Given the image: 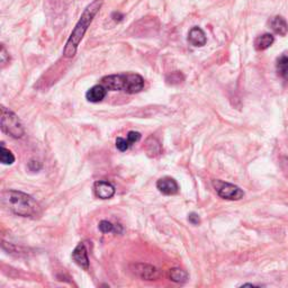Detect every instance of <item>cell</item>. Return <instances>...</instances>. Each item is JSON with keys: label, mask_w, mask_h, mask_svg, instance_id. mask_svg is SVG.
I'll return each instance as SVG.
<instances>
[{"label": "cell", "mask_w": 288, "mask_h": 288, "mask_svg": "<svg viewBox=\"0 0 288 288\" xmlns=\"http://www.w3.org/2000/svg\"><path fill=\"white\" fill-rule=\"evenodd\" d=\"M102 5L101 0H95L90 5L86 8L84 13H82L80 19L77 23L76 27H74L72 33H71L70 37L66 41V44L63 50V54L66 58H72L77 52L79 43L81 42L82 37H84L85 33L88 30L90 24H92L95 16L99 11L100 7Z\"/></svg>", "instance_id": "cell-1"}, {"label": "cell", "mask_w": 288, "mask_h": 288, "mask_svg": "<svg viewBox=\"0 0 288 288\" xmlns=\"http://www.w3.org/2000/svg\"><path fill=\"white\" fill-rule=\"evenodd\" d=\"M1 202L14 214L22 218H32L39 213V205L33 197L18 191L2 192Z\"/></svg>", "instance_id": "cell-2"}, {"label": "cell", "mask_w": 288, "mask_h": 288, "mask_svg": "<svg viewBox=\"0 0 288 288\" xmlns=\"http://www.w3.org/2000/svg\"><path fill=\"white\" fill-rule=\"evenodd\" d=\"M101 85L107 90L125 94H137L144 88V79L137 73L110 74L101 79Z\"/></svg>", "instance_id": "cell-3"}, {"label": "cell", "mask_w": 288, "mask_h": 288, "mask_svg": "<svg viewBox=\"0 0 288 288\" xmlns=\"http://www.w3.org/2000/svg\"><path fill=\"white\" fill-rule=\"evenodd\" d=\"M1 129L14 139H21L25 134V129L18 116L3 106H1Z\"/></svg>", "instance_id": "cell-4"}, {"label": "cell", "mask_w": 288, "mask_h": 288, "mask_svg": "<svg viewBox=\"0 0 288 288\" xmlns=\"http://www.w3.org/2000/svg\"><path fill=\"white\" fill-rule=\"evenodd\" d=\"M215 191L218 192V195L223 199L228 200H239L244 196L243 191L240 187L235 186L233 184L230 183H224V181L218 180L214 183Z\"/></svg>", "instance_id": "cell-5"}, {"label": "cell", "mask_w": 288, "mask_h": 288, "mask_svg": "<svg viewBox=\"0 0 288 288\" xmlns=\"http://www.w3.org/2000/svg\"><path fill=\"white\" fill-rule=\"evenodd\" d=\"M131 270L134 275L145 281H155L159 277V269L148 263H134L131 265Z\"/></svg>", "instance_id": "cell-6"}, {"label": "cell", "mask_w": 288, "mask_h": 288, "mask_svg": "<svg viewBox=\"0 0 288 288\" xmlns=\"http://www.w3.org/2000/svg\"><path fill=\"white\" fill-rule=\"evenodd\" d=\"M94 192L100 199H109L115 195V187L108 181L99 180L94 185Z\"/></svg>", "instance_id": "cell-7"}, {"label": "cell", "mask_w": 288, "mask_h": 288, "mask_svg": "<svg viewBox=\"0 0 288 288\" xmlns=\"http://www.w3.org/2000/svg\"><path fill=\"white\" fill-rule=\"evenodd\" d=\"M157 188L163 195H176L179 192V186L177 181L171 177H163L157 181Z\"/></svg>", "instance_id": "cell-8"}, {"label": "cell", "mask_w": 288, "mask_h": 288, "mask_svg": "<svg viewBox=\"0 0 288 288\" xmlns=\"http://www.w3.org/2000/svg\"><path fill=\"white\" fill-rule=\"evenodd\" d=\"M72 260L77 265L82 268V269L88 270L89 269V259H88V254H87V249L84 243H79L78 246L74 248L72 252Z\"/></svg>", "instance_id": "cell-9"}, {"label": "cell", "mask_w": 288, "mask_h": 288, "mask_svg": "<svg viewBox=\"0 0 288 288\" xmlns=\"http://www.w3.org/2000/svg\"><path fill=\"white\" fill-rule=\"evenodd\" d=\"M188 41L192 45L198 47V46H204L205 44H206L207 38L202 29H199V27H192V29L189 31Z\"/></svg>", "instance_id": "cell-10"}, {"label": "cell", "mask_w": 288, "mask_h": 288, "mask_svg": "<svg viewBox=\"0 0 288 288\" xmlns=\"http://www.w3.org/2000/svg\"><path fill=\"white\" fill-rule=\"evenodd\" d=\"M106 95H107V89L102 85H96L87 92L86 98L90 102H99L104 99Z\"/></svg>", "instance_id": "cell-11"}, {"label": "cell", "mask_w": 288, "mask_h": 288, "mask_svg": "<svg viewBox=\"0 0 288 288\" xmlns=\"http://www.w3.org/2000/svg\"><path fill=\"white\" fill-rule=\"evenodd\" d=\"M270 27L276 34L282 35V36H285L288 32V25L285 19L281 16H276L270 21Z\"/></svg>", "instance_id": "cell-12"}, {"label": "cell", "mask_w": 288, "mask_h": 288, "mask_svg": "<svg viewBox=\"0 0 288 288\" xmlns=\"http://www.w3.org/2000/svg\"><path fill=\"white\" fill-rule=\"evenodd\" d=\"M161 144L160 142L158 141L156 137H149L145 142V151H147L148 156L151 157V158H156L158 156H160L161 153Z\"/></svg>", "instance_id": "cell-13"}, {"label": "cell", "mask_w": 288, "mask_h": 288, "mask_svg": "<svg viewBox=\"0 0 288 288\" xmlns=\"http://www.w3.org/2000/svg\"><path fill=\"white\" fill-rule=\"evenodd\" d=\"M275 41L274 36L271 34H263L260 35L257 38L255 39V47L257 51H265L268 47L273 45Z\"/></svg>", "instance_id": "cell-14"}, {"label": "cell", "mask_w": 288, "mask_h": 288, "mask_svg": "<svg viewBox=\"0 0 288 288\" xmlns=\"http://www.w3.org/2000/svg\"><path fill=\"white\" fill-rule=\"evenodd\" d=\"M276 70H277L278 76L284 80L288 81V57L287 55H282L277 59L276 63Z\"/></svg>", "instance_id": "cell-15"}, {"label": "cell", "mask_w": 288, "mask_h": 288, "mask_svg": "<svg viewBox=\"0 0 288 288\" xmlns=\"http://www.w3.org/2000/svg\"><path fill=\"white\" fill-rule=\"evenodd\" d=\"M169 278L177 284H184L188 281V274L180 268H172L169 270Z\"/></svg>", "instance_id": "cell-16"}, {"label": "cell", "mask_w": 288, "mask_h": 288, "mask_svg": "<svg viewBox=\"0 0 288 288\" xmlns=\"http://www.w3.org/2000/svg\"><path fill=\"white\" fill-rule=\"evenodd\" d=\"M0 161L3 164H13L15 161V157L13 153L3 147V145L1 147V150H0Z\"/></svg>", "instance_id": "cell-17"}, {"label": "cell", "mask_w": 288, "mask_h": 288, "mask_svg": "<svg viewBox=\"0 0 288 288\" xmlns=\"http://www.w3.org/2000/svg\"><path fill=\"white\" fill-rule=\"evenodd\" d=\"M98 228H99L100 232L102 233H110V232H115V233H118L117 231V226L114 225L113 223L108 222V221H101L98 225Z\"/></svg>", "instance_id": "cell-18"}, {"label": "cell", "mask_w": 288, "mask_h": 288, "mask_svg": "<svg viewBox=\"0 0 288 288\" xmlns=\"http://www.w3.org/2000/svg\"><path fill=\"white\" fill-rule=\"evenodd\" d=\"M131 147V143H129L128 139H123V137H117L116 139V148L120 150V151L124 152L126 150H128Z\"/></svg>", "instance_id": "cell-19"}, {"label": "cell", "mask_w": 288, "mask_h": 288, "mask_svg": "<svg viewBox=\"0 0 288 288\" xmlns=\"http://www.w3.org/2000/svg\"><path fill=\"white\" fill-rule=\"evenodd\" d=\"M167 80H168L169 84H171V85L180 84V82L184 80V77L180 72H173L170 74V76H169V78H167Z\"/></svg>", "instance_id": "cell-20"}, {"label": "cell", "mask_w": 288, "mask_h": 288, "mask_svg": "<svg viewBox=\"0 0 288 288\" xmlns=\"http://www.w3.org/2000/svg\"><path fill=\"white\" fill-rule=\"evenodd\" d=\"M128 140L129 143H131V145L133 143H135V142H139L141 140V133L134 132V131L128 132Z\"/></svg>", "instance_id": "cell-21"}, {"label": "cell", "mask_w": 288, "mask_h": 288, "mask_svg": "<svg viewBox=\"0 0 288 288\" xmlns=\"http://www.w3.org/2000/svg\"><path fill=\"white\" fill-rule=\"evenodd\" d=\"M188 221L192 224V225H198L200 223V218L198 214H196V213H191V214L188 215Z\"/></svg>", "instance_id": "cell-22"}, {"label": "cell", "mask_w": 288, "mask_h": 288, "mask_svg": "<svg viewBox=\"0 0 288 288\" xmlns=\"http://www.w3.org/2000/svg\"><path fill=\"white\" fill-rule=\"evenodd\" d=\"M0 61H1L2 65H5L6 63L9 61V54L7 53L5 46L1 45V53H0Z\"/></svg>", "instance_id": "cell-23"}]
</instances>
